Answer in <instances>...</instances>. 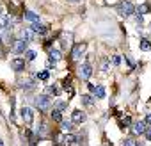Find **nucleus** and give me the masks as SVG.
<instances>
[{
  "instance_id": "nucleus-1",
  "label": "nucleus",
  "mask_w": 151,
  "mask_h": 146,
  "mask_svg": "<svg viewBox=\"0 0 151 146\" xmlns=\"http://www.w3.org/2000/svg\"><path fill=\"white\" fill-rule=\"evenodd\" d=\"M133 11H135V7H133L132 2H128V0H121L117 4V14L123 16V18H128L130 14H133Z\"/></svg>"
},
{
  "instance_id": "nucleus-2",
  "label": "nucleus",
  "mask_w": 151,
  "mask_h": 146,
  "mask_svg": "<svg viewBox=\"0 0 151 146\" xmlns=\"http://www.w3.org/2000/svg\"><path fill=\"white\" fill-rule=\"evenodd\" d=\"M55 141L60 146H71L75 141H77V137H75L73 134H57L55 135Z\"/></svg>"
},
{
  "instance_id": "nucleus-3",
  "label": "nucleus",
  "mask_w": 151,
  "mask_h": 146,
  "mask_svg": "<svg viewBox=\"0 0 151 146\" xmlns=\"http://www.w3.org/2000/svg\"><path fill=\"white\" fill-rule=\"evenodd\" d=\"M34 105H36L39 111H46V109H50V98H48V95H39V96H36Z\"/></svg>"
},
{
  "instance_id": "nucleus-4",
  "label": "nucleus",
  "mask_w": 151,
  "mask_h": 146,
  "mask_svg": "<svg viewBox=\"0 0 151 146\" xmlns=\"http://www.w3.org/2000/svg\"><path fill=\"white\" fill-rule=\"evenodd\" d=\"M91 75H93V68H91V64H89V62L80 64V68H78V77H80L82 80H89Z\"/></svg>"
},
{
  "instance_id": "nucleus-5",
  "label": "nucleus",
  "mask_w": 151,
  "mask_h": 146,
  "mask_svg": "<svg viewBox=\"0 0 151 146\" xmlns=\"http://www.w3.org/2000/svg\"><path fill=\"white\" fill-rule=\"evenodd\" d=\"M86 48H87L86 43H77V45L73 46V50H71V59H73V61H78V59L84 55Z\"/></svg>"
},
{
  "instance_id": "nucleus-6",
  "label": "nucleus",
  "mask_w": 151,
  "mask_h": 146,
  "mask_svg": "<svg viewBox=\"0 0 151 146\" xmlns=\"http://www.w3.org/2000/svg\"><path fill=\"white\" fill-rule=\"evenodd\" d=\"M34 38H36V32H34L32 29H20V30H18V39H23V41L30 43Z\"/></svg>"
},
{
  "instance_id": "nucleus-7",
  "label": "nucleus",
  "mask_w": 151,
  "mask_h": 146,
  "mask_svg": "<svg viewBox=\"0 0 151 146\" xmlns=\"http://www.w3.org/2000/svg\"><path fill=\"white\" fill-rule=\"evenodd\" d=\"M27 41H23V39H16L14 43H13V52L14 53H25L27 52Z\"/></svg>"
},
{
  "instance_id": "nucleus-8",
  "label": "nucleus",
  "mask_w": 151,
  "mask_h": 146,
  "mask_svg": "<svg viewBox=\"0 0 151 146\" xmlns=\"http://www.w3.org/2000/svg\"><path fill=\"white\" fill-rule=\"evenodd\" d=\"M87 86H89V91H91L96 98H100V100L105 98V87H103V86H94V84H87Z\"/></svg>"
},
{
  "instance_id": "nucleus-9",
  "label": "nucleus",
  "mask_w": 151,
  "mask_h": 146,
  "mask_svg": "<svg viewBox=\"0 0 151 146\" xmlns=\"http://www.w3.org/2000/svg\"><path fill=\"white\" fill-rule=\"evenodd\" d=\"M20 114H22V119H23L27 125H30V123H32L34 116H32V109H30V107H22Z\"/></svg>"
},
{
  "instance_id": "nucleus-10",
  "label": "nucleus",
  "mask_w": 151,
  "mask_h": 146,
  "mask_svg": "<svg viewBox=\"0 0 151 146\" xmlns=\"http://www.w3.org/2000/svg\"><path fill=\"white\" fill-rule=\"evenodd\" d=\"M11 68H13L14 71H22V69L25 68V59H23V57H14V59H11Z\"/></svg>"
},
{
  "instance_id": "nucleus-11",
  "label": "nucleus",
  "mask_w": 151,
  "mask_h": 146,
  "mask_svg": "<svg viewBox=\"0 0 151 146\" xmlns=\"http://www.w3.org/2000/svg\"><path fill=\"white\" fill-rule=\"evenodd\" d=\"M86 119H87L86 112H82V111H73V114H71V121L73 123H84Z\"/></svg>"
},
{
  "instance_id": "nucleus-12",
  "label": "nucleus",
  "mask_w": 151,
  "mask_h": 146,
  "mask_svg": "<svg viewBox=\"0 0 151 146\" xmlns=\"http://www.w3.org/2000/svg\"><path fill=\"white\" fill-rule=\"evenodd\" d=\"M146 128H147V126H146V123H144V121H137V123H133V125H132V130H133V134H135V135H142V134L146 132Z\"/></svg>"
},
{
  "instance_id": "nucleus-13",
  "label": "nucleus",
  "mask_w": 151,
  "mask_h": 146,
  "mask_svg": "<svg viewBox=\"0 0 151 146\" xmlns=\"http://www.w3.org/2000/svg\"><path fill=\"white\" fill-rule=\"evenodd\" d=\"M36 34H39V36H45V34H48V27L46 25H41L39 22L37 23H32V27H30Z\"/></svg>"
},
{
  "instance_id": "nucleus-14",
  "label": "nucleus",
  "mask_w": 151,
  "mask_h": 146,
  "mask_svg": "<svg viewBox=\"0 0 151 146\" xmlns=\"http://www.w3.org/2000/svg\"><path fill=\"white\" fill-rule=\"evenodd\" d=\"M62 89H64V87H59V84H53V86H48V87H46V95H48V96H50V95L57 96V95L62 93Z\"/></svg>"
},
{
  "instance_id": "nucleus-15",
  "label": "nucleus",
  "mask_w": 151,
  "mask_h": 146,
  "mask_svg": "<svg viewBox=\"0 0 151 146\" xmlns=\"http://www.w3.org/2000/svg\"><path fill=\"white\" fill-rule=\"evenodd\" d=\"M36 134H37V137H39V139H45V137H48V135H50L48 126H46L45 123H41V125L37 126V132H36Z\"/></svg>"
},
{
  "instance_id": "nucleus-16",
  "label": "nucleus",
  "mask_w": 151,
  "mask_h": 146,
  "mask_svg": "<svg viewBox=\"0 0 151 146\" xmlns=\"http://www.w3.org/2000/svg\"><path fill=\"white\" fill-rule=\"evenodd\" d=\"M23 18L29 20L30 23H37V22H39V14H36V13H32V11H25Z\"/></svg>"
},
{
  "instance_id": "nucleus-17",
  "label": "nucleus",
  "mask_w": 151,
  "mask_h": 146,
  "mask_svg": "<svg viewBox=\"0 0 151 146\" xmlns=\"http://www.w3.org/2000/svg\"><path fill=\"white\" fill-rule=\"evenodd\" d=\"M48 57H50V61L57 62V61L62 59V53H60V50H50V52H48Z\"/></svg>"
},
{
  "instance_id": "nucleus-18",
  "label": "nucleus",
  "mask_w": 151,
  "mask_h": 146,
  "mask_svg": "<svg viewBox=\"0 0 151 146\" xmlns=\"http://www.w3.org/2000/svg\"><path fill=\"white\" fill-rule=\"evenodd\" d=\"M62 112L59 111V109H53L52 112H50V118L53 119V121H57V123H62V116H60Z\"/></svg>"
},
{
  "instance_id": "nucleus-19",
  "label": "nucleus",
  "mask_w": 151,
  "mask_h": 146,
  "mask_svg": "<svg viewBox=\"0 0 151 146\" xmlns=\"http://www.w3.org/2000/svg\"><path fill=\"white\" fill-rule=\"evenodd\" d=\"M71 39H73V34H71V32L62 34V45H64V48H68V46L71 45Z\"/></svg>"
},
{
  "instance_id": "nucleus-20",
  "label": "nucleus",
  "mask_w": 151,
  "mask_h": 146,
  "mask_svg": "<svg viewBox=\"0 0 151 146\" xmlns=\"http://www.w3.org/2000/svg\"><path fill=\"white\" fill-rule=\"evenodd\" d=\"M94 98H96L94 95H93V96H91V95H82V103H84V105H93V103H94Z\"/></svg>"
},
{
  "instance_id": "nucleus-21",
  "label": "nucleus",
  "mask_w": 151,
  "mask_h": 146,
  "mask_svg": "<svg viewBox=\"0 0 151 146\" xmlns=\"http://www.w3.org/2000/svg\"><path fill=\"white\" fill-rule=\"evenodd\" d=\"M140 50L142 52H149L151 50V41L149 39H140Z\"/></svg>"
},
{
  "instance_id": "nucleus-22",
  "label": "nucleus",
  "mask_w": 151,
  "mask_h": 146,
  "mask_svg": "<svg viewBox=\"0 0 151 146\" xmlns=\"http://www.w3.org/2000/svg\"><path fill=\"white\" fill-rule=\"evenodd\" d=\"M9 20H7V16L6 14H0V29H9Z\"/></svg>"
},
{
  "instance_id": "nucleus-23",
  "label": "nucleus",
  "mask_w": 151,
  "mask_h": 146,
  "mask_svg": "<svg viewBox=\"0 0 151 146\" xmlns=\"http://www.w3.org/2000/svg\"><path fill=\"white\" fill-rule=\"evenodd\" d=\"M60 128H62L64 132H71V130H73V121H64V119H62Z\"/></svg>"
},
{
  "instance_id": "nucleus-24",
  "label": "nucleus",
  "mask_w": 151,
  "mask_h": 146,
  "mask_svg": "<svg viewBox=\"0 0 151 146\" xmlns=\"http://www.w3.org/2000/svg\"><path fill=\"white\" fill-rule=\"evenodd\" d=\"M34 87H36L34 80H27V82H23V86H22V89H23V91H32Z\"/></svg>"
},
{
  "instance_id": "nucleus-25",
  "label": "nucleus",
  "mask_w": 151,
  "mask_h": 146,
  "mask_svg": "<svg viewBox=\"0 0 151 146\" xmlns=\"http://www.w3.org/2000/svg\"><path fill=\"white\" fill-rule=\"evenodd\" d=\"M55 109H59L60 112H62V111H66V109H68V102H62V100H57V102H55Z\"/></svg>"
},
{
  "instance_id": "nucleus-26",
  "label": "nucleus",
  "mask_w": 151,
  "mask_h": 146,
  "mask_svg": "<svg viewBox=\"0 0 151 146\" xmlns=\"http://www.w3.org/2000/svg\"><path fill=\"white\" fill-rule=\"evenodd\" d=\"M137 13H139V14H146V13H149V6H147V4H140V6L137 7Z\"/></svg>"
},
{
  "instance_id": "nucleus-27",
  "label": "nucleus",
  "mask_w": 151,
  "mask_h": 146,
  "mask_svg": "<svg viewBox=\"0 0 151 146\" xmlns=\"http://www.w3.org/2000/svg\"><path fill=\"white\" fill-rule=\"evenodd\" d=\"M48 77H50V73H48V71H39L37 75H36L37 80H48Z\"/></svg>"
},
{
  "instance_id": "nucleus-28",
  "label": "nucleus",
  "mask_w": 151,
  "mask_h": 146,
  "mask_svg": "<svg viewBox=\"0 0 151 146\" xmlns=\"http://www.w3.org/2000/svg\"><path fill=\"white\" fill-rule=\"evenodd\" d=\"M25 59H27V61H34V59H36V52H34V50H27V52H25Z\"/></svg>"
},
{
  "instance_id": "nucleus-29",
  "label": "nucleus",
  "mask_w": 151,
  "mask_h": 146,
  "mask_svg": "<svg viewBox=\"0 0 151 146\" xmlns=\"http://www.w3.org/2000/svg\"><path fill=\"white\" fill-rule=\"evenodd\" d=\"M101 69H103V71H109V69H110V59H103V62H101Z\"/></svg>"
},
{
  "instance_id": "nucleus-30",
  "label": "nucleus",
  "mask_w": 151,
  "mask_h": 146,
  "mask_svg": "<svg viewBox=\"0 0 151 146\" xmlns=\"http://www.w3.org/2000/svg\"><path fill=\"white\" fill-rule=\"evenodd\" d=\"M130 123H132V121H130V116H124V118L119 119V125H121V126H128Z\"/></svg>"
},
{
  "instance_id": "nucleus-31",
  "label": "nucleus",
  "mask_w": 151,
  "mask_h": 146,
  "mask_svg": "<svg viewBox=\"0 0 151 146\" xmlns=\"http://www.w3.org/2000/svg\"><path fill=\"white\" fill-rule=\"evenodd\" d=\"M123 146H139V144L135 142V139H132V137H128V139H124V142H123Z\"/></svg>"
},
{
  "instance_id": "nucleus-32",
  "label": "nucleus",
  "mask_w": 151,
  "mask_h": 146,
  "mask_svg": "<svg viewBox=\"0 0 151 146\" xmlns=\"http://www.w3.org/2000/svg\"><path fill=\"white\" fill-rule=\"evenodd\" d=\"M112 64L114 66H119L121 64V57L119 55H112Z\"/></svg>"
},
{
  "instance_id": "nucleus-33",
  "label": "nucleus",
  "mask_w": 151,
  "mask_h": 146,
  "mask_svg": "<svg viewBox=\"0 0 151 146\" xmlns=\"http://www.w3.org/2000/svg\"><path fill=\"white\" fill-rule=\"evenodd\" d=\"M144 135H146V139H147V141H151V125H149V126L146 128V132H144Z\"/></svg>"
},
{
  "instance_id": "nucleus-34",
  "label": "nucleus",
  "mask_w": 151,
  "mask_h": 146,
  "mask_svg": "<svg viewBox=\"0 0 151 146\" xmlns=\"http://www.w3.org/2000/svg\"><path fill=\"white\" fill-rule=\"evenodd\" d=\"M135 23L137 25H142V14H139V13L135 14Z\"/></svg>"
},
{
  "instance_id": "nucleus-35",
  "label": "nucleus",
  "mask_w": 151,
  "mask_h": 146,
  "mask_svg": "<svg viewBox=\"0 0 151 146\" xmlns=\"http://www.w3.org/2000/svg\"><path fill=\"white\" fill-rule=\"evenodd\" d=\"M146 123H147V125H151V114H147V116H146Z\"/></svg>"
},
{
  "instance_id": "nucleus-36",
  "label": "nucleus",
  "mask_w": 151,
  "mask_h": 146,
  "mask_svg": "<svg viewBox=\"0 0 151 146\" xmlns=\"http://www.w3.org/2000/svg\"><path fill=\"white\" fill-rule=\"evenodd\" d=\"M0 46H2V36H0ZM0 57H2V50H0Z\"/></svg>"
},
{
  "instance_id": "nucleus-37",
  "label": "nucleus",
  "mask_w": 151,
  "mask_h": 146,
  "mask_svg": "<svg viewBox=\"0 0 151 146\" xmlns=\"http://www.w3.org/2000/svg\"><path fill=\"white\" fill-rule=\"evenodd\" d=\"M68 2H73L75 4V2H80V0H68Z\"/></svg>"
},
{
  "instance_id": "nucleus-38",
  "label": "nucleus",
  "mask_w": 151,
  "mask_h": 146,
  "mask_svg": "<svg viewBox=\"0 0 151 146\" xmlns=\"http://www.w3.org/2000/svg\"><path fill=\"white\" fill-rule=\"evenodd\" d=\"M0 146H4V142H2V141H0Z\"/></svg>"
},
{
  "instance_id": "nucleus-39",
  "label": "nucleus",
  "mask_w": 151,
  "mask_h": 146,
  "mask_svg": "<svg viewBox=\"0 0 151 146\" xmlns=\"http://www.w3.org/2000/svg\"><path fill=\"white\" fill-rule=\"evenodd\" d=\"M0 14H2V7H0Z\"/></svg>"
}]
</instances>
